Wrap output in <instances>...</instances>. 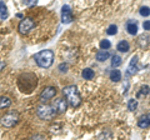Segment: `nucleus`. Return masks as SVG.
I'll use <instances>...</instances> for the list:
<instances>
[{
  "mask_svg": "<svg viewBox=\"0 0 150 140\" xmlns=\"http://www.w3.org/2000/svg\"><path fill=\"white\" fill-rule=\"evenodd\" d=\"M109 58V51H99L96 54V60L98 62H105Z\"/></svg>",
  "mask_w": 150,
  "mask_h": 140,
  "instance_id": "18",
  "label": "nucleus"
},
{
  "mask_svg": "<svg viewBox=\"0 0 150 140\" xmlns=\"http://www.w3.org/2000/svg\"><path fill=\"white\" fill-rule=\"evenodd\" d=\"M55 94H56V89L54 86H46L45 89L41 91L40 99L41 100H49V99H51V98H54Z\"/></svg>",
  "mask_w": 150,
  "mask_h": 140,
  "instance_id": "8",
  "label": "nucleus"
},
{
  "mask_svg": "<svg viewBox=\"0 0 150 140\" xmlns=\"http://www.w3.org/2000/svg\"><path fill=\"white\" fill-rule=\"evenodd\" d=\"M128 108H129V110L134 111L135 109L138 108V101L135 100V99H130V100L128 101Z\"/></svg>",
  "mask_w": 150,
  "mask_h": 140,
  "instance_id": "20",
  "label": "nucleus"
},
{
  "mask_svg": "<svg viewBox=\"0 0 150 140\" xmlns=\"http://www.w3.org/2000/svg\"><path fill=\"white\" fill-rule=\"evenodd\" d=\"M126 29H128L129 34L135 35V34L138 33V25H137V23H133V21L128 23V26H126Z\"/></svg>",
  "mask_w": 150,
  "mask_h": 140,
  "instance_id": "15",
  "label": "nucleus"
},
{
  "mask_svg": "<svg viewBox=\"0 0 150 140\" xmlns=\"http://www.w3.org/2000/svg\"><path fill=\"white\" fill-rule=\"evenodd\" d=\"M25 4H26V5H29V6H31V5H35L36 1H33V0H30V1H26Z\"/></svg>",
  "mask_w": 150,
  "mask_h": 140,
  "instance_id": "28",
  "label": "nucleus"
},
{
  "mask_svg": "<svg viewBox=\"0 0 150 140\" xmlns=\"http://www.w3.org/2000/svg\"><path fill=\"white\" fill-rule=\"evenodd\" d=\"M8 16H9V13H8V8L5 5V3L0 1V19L5 20Z\"/></svg>",
  "mask_w": 150,
  "mask_h": 140,
  "instance_id": "13",
  "label": "nucleus"
},
{
  "mask_svg": "<svg viewBox=\"0 0 150 140\" xmlns=\"http://www.w3.org/2000/svg\"><path fill=\"white\" fill-rule=\"evenodd\" d=\"M150 93V88L148 86V85H144V86H142V89H140V91H139V96H142V95H148Z\"/></svg>",
  "mask_w": 150,
  "mask_h": 140,
  "instance_id": "23",
  "label": "nucleus"
},
{
  "mask_svg": "<svg viewBox=\"0 0 150 140\" xmlns=\"http://www.w3.org/2000/svg\"><path fill=\"white\" fill-rule=\"evenodd\" d=\"M5 68V62H0V71Z\"/></svg>",
  "mask_w": 150,
  "mask_h": 140,
  "instance_id": "29",
  "label": "nucleus"
},
{
  "mask_svg": "<svg viewBox=\"0 0 150 140\" xmlns=\"http://www.w3.org/2000/svg\"><path fill=\"white\" fill-rule=\"evenodd\" d=\"M59 69H60V70H63V71H65V70L68 69V65H67V64H62V65L59 66Z\"/></svg>",
  "mask_w": 150,
  "mask_h": 140,
  "instance_id": "27",
  "label": "nucleus"
},
{
  "mask_svg": "<svg viewBox=\"0 0 150 140\" xmlns=\"http://www.w3.org/2000/svg\"><path fill=\"white\" fill-rule=\"evenodd\" d=\"M138 125L143 129L149 128L150 127V114H144V115L140 116L139 120H138Z\"/></svg>",
  "mask_w": 150,
  "mask_h": 140,
  "instance_id": "9",
  "label": "nucleus"
},
{
  "mask_svg": "<svg viewBox=\"0 0 150 140\" xmlns=\"http://www.w3.org/2000/svg\"><path fill=\"white\" fill-rule=\"evenodd\" d=\"M36 114L40 119H43V120H51V119L55 118L56 111H55V109L53 108V106L46 105V104H41V105L38 106Z\"/></svg>",
  "mask_w": 150,
  "mask_h": 140,
  "instance_id": "3",
  "label": "nucleus"
},
{
  "mask_svg": "<svg viewBox=\"0 0 150 140\" xmlns=\"http://www.w3.org/2000/svg\"><path fill=\"white\" fill-rule=\"evenodd\" d=\"M35 62L40 68H49L53 65L54 62V53L51 50H41L35 54Z\"/></svg>",
  "mask_w": 150,
  "mask_h": 140,
  "instance_id": "2",
  "label": "nucleus"
},
{
  "mask_svg": "<svg viewBox=\"0 0 150 140\" xmlns=\"http://www.w3.org/2000/svg\"><path fill=\"white\" fill-rule=\"evenodd\" d=\"M62 21L64 24H70L73 21V14H71V9L68 5H64L62 8Z\"/></svg>",
  "mask_w": 150,
  "mask_h": 140,
  "instance_id": "6",
  "label": "nucleus"
},
{
  "mask_svg": "<svg viewBox=\"0 0 150 140\" xmlns=\"http://www.w3.org/2000/svg\"><path fill=\"white\" fill-rule=\"evenodd\" d=\"M106 33L109 35H115L116 33H118V26H116L115 24H112V25H110L109 28H108V30H106Z\"/></svg>",
  "mask_w": 150,
  "mask_h": 140,
  "instance_id": "21",
  "label": "nucleus"
},
{
  "mask_svg": "<svg viewBox=\"0 0 150 140\" xmlns=\"http://www.w3.org/2000/svg\"><path fill=\"white\" fill-rule=\"evenodd\" d=\"M34 26H35L34 20H33L31 18H25V19H23L20 23H19L18 30L20 31L21 34H26V33H29Z\"/></svg>",
  "mask_w": 150,
  "mask_h": 140,
  "instance_id": "5",
  "label": "nucleus"
},
{
  "mask_svg": "<svg viewBox=\"0 0 150 140\" xmlns=\"http://www.w3.org/2000/svg\"><path fill=\"white\" fill-rule=\"evenodd\" d=\"M130 49V45L128 41H125V40H121L119 41V44H118V50L121 51V53H126V51H129Z\"/></svg>",
  "mask_w": 150,
  "mask_h": 140,
  "instance_id": "14",
  "label": "nucleus"
},
{
  "mask_svg": "<svg viewBox=\"0 0 150 140\" xmlns=\"http://www.w3.org/2000/svg\"><path fill=\"white\" fill-rule=\"evenodd\" d=\"M121 65V58L119 57V55H114V57L111 58V66L114 68H118Z\"/></svg>",
  "mask_w": 150,
  "mask_h": 140,
  "instance_id": "19",
  "label": "nucleus"
},
{
  "mask_svg": "<svg viewBox=\"0 0 150 140\" xmlns=\"http://www.w3.org/2000/svg\"><path fill=\"white\" fill-rule=\"evenodd\" d=\"M63 94L65 96V100H67L73 108H76V106L80 105L81 103V96L78 91V88L75 85H68L63 89Z\"/></svg>",
  "mask_w": 150,
  "mask_h": 140,
  "instance_id": "1",
  "label": "nucleus"
},
{
  "mask_svg": "<svg viewBox=\"0 0 150 140\" xmlns=\"http://www.w3.org/2000/svg\"><path fill=\"white\" fill-rule=\"evenodd\" d=\"M137 63H138V57L135 55V57L131 58V62H130V65L128 68V71H129V75H133L138 71V66H137Z\"/></svg>",
  "mask_w": 150,
  "mask_h": 140,
  "instance_id": "10",
  "label": "nucleus"
},
{
  "mask_svg": "<svg viewBox=\"0 0 150 140\" xmlns=\"http://www.w3.org/2000/svg\"><path fill=\"white\" fill-rule=\"evenodd\" d=\"M81 76H83L84 79H86V80H90V79H93V78H94V71H93L91 69L86 68V69H84V70H83Z\"/></svg>",
  "mask_w": 150,
  "mask_h": 140,
  "instance_id": "16",
  "label": "nucleus"
},
{
  "mask_svg": "<svg viewBox=\"0 0 150 140\" xmlns=\"http://www.w3.org/2000/svg\"><path fill=\"white\" fill-rule=\"evenodd\" d=\"M30 140H45V138L43 135H35V136H33Z\"/></svg>",
  "mask_w": 150,
  "mask_h": 140,
  "instance_id": "25",
  "label": "nucleus"
},
{
  "mask_svg": "<svg viewBox=\"0 0 150 140\" xmlns=\"http://www.w3.org/2000/svg\"><path fill=\"white\" fill-rule=\"evenodd\" d=\"M53 108L55 109V111H59V113H65L68 108V101L63 99V98H59L53 103Z\"/></svg>",
  "mask_w": 150,
  "mask_h": 140,
  "instance_id": "7",
  "label": "nucleus"
},
{
  "mask_svg": "<svg viewBox=\"0 0 150 140\" xmlns=\"http://www.w3.org/2000/svg\"><path fill=\"white\" fill-rule=\"evenodd\" d=\"M11 105V99L8 96H0V110L9 108Z\"/></svg>",
  "mask_w": 150,
  "mask_h": 140,
  "instance_id": "12",
  "label": "nucleus"
},
{
  "mask_svg": "<svg viewBox=\"0 0 150 140\" xmlns=\"http://www.w3.org/2000/svg\"><path fill=\"white\" fill-rule=\"evenodd\" d=\"M121 79V73L119 71V70H112V71L110 73V80L111 81H120Z\"/></svg>",
  "mask_w": 150,
  "mask_h": 140,
  "instance_id": "17",
  "label": "nucleus"
},
{
  "mask_svg": "<svg viewBox=\"0 0 150 140\" xmlns=\"http://www.w3.org/2000/svg\"><path fill=\"white\" fill-rule=\"evenodd\" d=\"M111 46V43L109 40H106V39H104V40H101L100 41V48L103 49V50H105V49H109Z\"/></svg>",
  "mask_w": 150,
  "mask_h": 140,
  "instance_id": "22",
  "label": "nucleus"
},
{
  "mask_svg": "<svg viewBox=\"0 0 150 140\" xmlns=\"http://www.w3.org/2000/svg\"><path fill=\"white\" fill-rule=\"evenodd\" d=\"M140 15H143V16H149V15H150V8H148V6L140 8Z\"/></svg>",
  "mask_w": 150,
  "mask_h": 140,
  "instance_id": "24",
  "label": "nucleus"
},
{
  "mask_svg": "<svg viewBox=\"0 0 150 140\" xmlns=\"http://www.w3.org/2000/svg\"><path fill=\"white\" fill-rule=\"evenodd\" d=\"M149 40H150V36L148 34H143L142 36H139V40H138V44L142 46V48H148L149 45Z\"/></svg>",
  "mask_w": 150,
  "mask_h": 140,
  "instance_id": "11",
  "label": "nucleus"
},
{
  "mask_svg": "<svg viewBox=\"0 0 150 140\" xmlns=\"http://www.w3.org/2000/svg\"><path fill=\"white\" fill-rule=\"evenodd\" d=\"M143 28L145 30H150V21H145L143 24Z\"/></svg>",
  "mask_w": 150,
  "mask_h": 140,
  "instance_id": "26",
  "label": "nucleus"
},
{
  "mask_svg": "<svg viewBox=\"0 0 150 140\" xmlns=\"http://www.w3.org/2000/svg\"><path fill=\"white\" fill-rule=\"evenodd\" d=\"M18 121H19V114H18V111H15V110L8 111V113H5L1 118H0V124H1L3 127H5V128L14 127Z\"/></svg>",
  "mask_w": 150,
  "mask_h": 140,
  "instance_id": "4",
  "label": "nucleus"
}]
</instances>
